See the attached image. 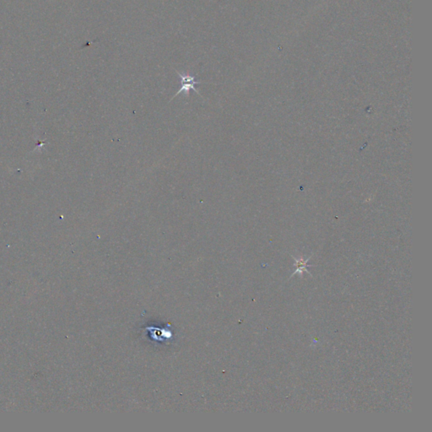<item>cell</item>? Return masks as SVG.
I'll use <instances>...</instances> for the list:
<instances>
[{"label": "cell", "mask_w": 432, "mask_h": 432, "mask_svg": "<svg viewBox=\"0 0 432 432\" xmlns=\"http://www.w3.org/2000/svg\"><path fill=\"white\" fill-rule=\"evenodd\" d=\"M176 72L178 73V76L181 78V87L179 89L178 92L176 93V95L171 99V101H172V99L175 98L176 96H178L179 94H181V93H183L185 95L188 96L190 90H193L197 94L201 95L200 93L198 92L196 88L194 87L195 85L201 84L200 81H196L195 80V77L190 75L188 73H181V72H179L178 70H176Z\"/></svg>", "instance_id": "obj_1"}, {"label": "cell", "mask_w": 432, "mask_h": 432, "mask_svg": "<svg viewBox=\"0 0 432 432\" xmlns=\"http://www.w3.org/2000/svg\"><path fill=\"white\" fill-rule=\"evenodd\" d=\"M310 258L311 257H308L307 259H303V258L296 259V258H295V260H296V264L295 265L296 266V270L295 271V273H293L292 275L296 274V273H302L304 271H307L306 270V266H307V262H308Z\"/></svg>", "instance_id": "obj_2"}]
</instances>
